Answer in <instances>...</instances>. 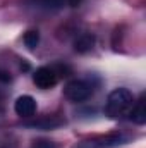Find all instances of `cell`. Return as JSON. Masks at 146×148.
Masks as SVG:
<instances>
[{
	"instance_id": "cell-10",
	"label": "cell",
	"mask_w": 146,
	"mask_h": 148,
	"mask_svg": "<svg viewBox=\"0 0 146 148\" xmlns=\"http://www.w3.org/2000/svg\"><path fill=\"white\" fill-rule=\"evenodd\" d=\"M31 148H57L55 147V143L53 141H50V140H36Z\"/></svg>"
},
{
	"instance_id": "cell-8",
	"label": "cell",
	"mask_w": 146,
	"mask_h": 148,
	"mask_svg": "<svg viewBox=\"0 0 146 148\" xmlns=\"http://www.w3.org/2000/svg\"><path fill=\"white\" fill-rule=\"evenodd\" d=\"M131 119H132V122H136L139 126L146 122V100H145V97H141L136 102V105L131 107Z\"/></svg>"
},
{
	"instance_id": "cell-12",
	"label": "cell",
	"mask_w": 146,
	"mask_h": 148,
	"mask_svg": "<svg viewBox=\"0 0 146 148\" xmlns=\"http://www.w3.org/2000/svg\"><path fill=\"white\" fill-rule=\"evenodd\" d=\"M0 81H2V83H9V81H10V76L5 73V71H0Z\"/></svg>"
},
{
	"instance_id": "cell-9",
	"label": "cell",
	"mask_w": 146,
	"mask_h": 148,
	"mask_svg": "<svg viewBox=\"0 0 146 148\" xmlns=\"http://www.w3.org/2000/svg\"><path fill=\"white\" fill-rule=\"evenodd\" d=\"M23 40H24V45L29 50H35L38 47V43H40V33L36 29H29V31H26V35H24Z\"/></svg>"
},
{
	"instance_id": "cell-4",
	"label": "cell",
	"mask_w": 146,
	"mask_h": 148,
	"mask_svg": "<svg viewBox=\"0 0 146 148\" xmlns=\"http://www.w3.org/2000/svg\"><path fill=\"white\" fill-rule=\"evenodd\" d=\"M33 81H35V84L38 88L50 90V88H53L57 84L59 76L55 73V69H52V67H38L35 74H33Z\"/></svg>"
},
{
	"instance_id": "cell-6",
	"label": "cell",
	"mask_w": 146,
	"mask_h": 148,
	"mask_svg": "<svg viewBox=\"0 0 146 148\" xmlns=\"http://www.w3.org/2000/svg\"><path fill=\"white\" fill-rule=\"evenodd\" d=\"M64 121L57 115H50V117H43V119H38L33 122H28L26 127H33V129H55L59 126H62Z\"/></svg>"
},
{
	"instance_id": "cell-5",
	"label": "cell",
	"mask_w": 146,
	"mask_h": 148,
	"mask_svg": "<svg viewBox=\"0 0 146 148\" xmlns=\"http://www.w3.org/2000/svg\"><path fill=\"white\" fill-rule=\"evenodd\" d=\"M14 110L19 117H31L36 112V100L33 97H29V95H23V97H19L16 100Z\"/></svg>"
},
{
	"instance_id": "cell-2",
	"label": "cell",
	"mask_w": 146,
	"mask_h": 148,
	"mask_svg": "<svg viewBox=\"0 0 146 148\" xmlns=\"http://www.w3.org/2000/svg\"><path fill=\"white\" fill-rule=\"evenodd\" d=\"M127 140L129 136H126L124 133H110L107 136H96V138L81 141L74 148H115L127 143Z\"/></svg>"
},
{
	"instance_id": "cell-7",
	"label": "cell",
	"mask_w": 146,
	"mask_h": 148,
	"mask_svg": "<svg viewBox=\"0 0 146 148\" xmlns=\"http://www.w3.org/2000/svg\"><path fill=\"white\" fill-rule=\"evenodd\" d=\"M93 47H95V35L91 33H83L74 41V50L77 53H88Z\"/></svg>"
},
{
	"instance_id": "cell-13",
	"label": "cell",
	"mask_w": 146,
	"mask_h": 148,
	"mask_svg": "<svg viewBox=\"0 0 146 148\" xmlns=\"http://www.w3.org/2000/svg\"><path fill=\"white\" fill-rule=\"evenodd\" d=\"M67 3H69L71 7H79V5L83 3V0H67Z\"/></svg>"
},
{
	"instance_id": "cell-3",
	"label": "cell",
	"mask_w": 146,
	"mask_h": 148,
	"mask_svg": "<svg viewBox=\"0 0 146 148\" xmlns=\"http://www.w3.org/2000/svg\"><path fill=\"white\" fill-rule=\"evenodd\" d=\"M64 95L74 103L84 102L93 95V84H89L84 79H74L71 83H67V86L64 88Z\"/></svg>"
},
{
	"instance_id": "cell-11",
	"label": "cell",
	"mask_w": 146,
	"mask_h": 148,
	"mask_svg": "<svg viewBox=\"0 0 146 148\" xmlns=\"http://www.w3.org/2000/svg\"><path fill=\"white\" fill-rule=\"evenodd\" d=\"M43 5H46V7H55V9H59V7L62 5V0H43Z\"/></svg>"
},
{
	"instance_id": "cell-1",
	"label": "cell",
	"mask_w": 146,
	"mask_h": 148,
	"mask_svg": "<svg viewBox=\"0 0 146 148\" xmlns=\"http://www.w3.org/2000/svg\"><path fill=\"white\" fill-rule=\"evenodd\" d=\"M132 93L127 90V88H117L113 90L107 98V103H105V114L112 117V119H117V117H122L124 114L131 110L132 107Z\"/></svg>"
}]
</instances>
